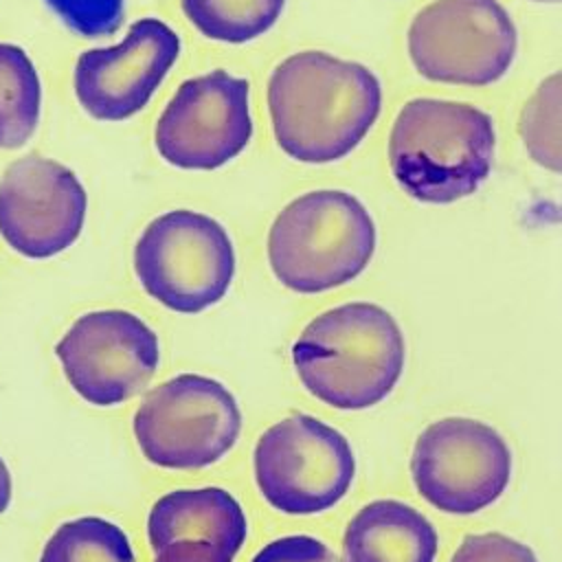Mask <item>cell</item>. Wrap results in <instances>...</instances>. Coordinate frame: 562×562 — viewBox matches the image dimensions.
I'll use <instances>...</instances> for the list:
<instances>
[{
    "instance_id": "obj_1",
    "label": "cell",
    "mask_w": 562,
    "mask_h": 562,
    "mask_svg": "<svg viewBox=\"0 0 562 562\" xmlns=\"http://www.w3.org/2000/svg\"><path fill=\"white\" fill-rule=\"evenodd\" d=\"M380 79L362 64L323 50L279 61L268 79L272 134L283 154L323 165L351 154L375 125Z\"/></svg>"
},
{
    "instance_id": "obj_2",
    "label": "cell",
    "mask_w": 562,
    "mask_h": 562,
    "mask_svg": "<svg viewBox=\"0 0 562 562\" xmlns=\"http://www.w3.org/2000/svg\"><path fill=\"white\" fill-rule=\"evenodd\" d=\"M404 362L397 321L369 301L321 312L292 345V364L305 391L338 411H364L386 400Z\"/></svg>"
},
{
    "instance_id": "obj_3",
    "label": "cell",
    "mask_w": 562,
    "mask_h": 562,
    "mask_svg": "<svg viewBox=\"0 0 562 562\" xmlns=\"http://www.w3.org/2000/svg\"><path fill=\"white\" fill-rule=\"evenodd\" d=\"M496 132L492 116L463 101L419 97L404 103L389 134V167L417 202L450 204L490 176Z\"/></svg>"
},
{
    "instance_id": "obj_4",
    "label": "cell",
    "mask_w": 562,
    "mask_h": 562,
    "mask_svg": "<svg viewBox=\"0 0 562 562\" xmlns=\"http://www.w3.org/2000/svg\"><path fill=\"white\" fill-rule=\"evenodd\" d=\"M367 206L338 189L307 191L288 202L268 231V263L292 292L318 294L356 279L375 252Z\"/></svg>"
},
{
    "instance_id": "obj_5",
    "label": "cell",
    "mask_w": 562,
    "mask_h": 562,
    "mask_svg": "<svg viewBox=\"0 0 562 562\" xmlns=\"http://www.w3.org/2000/svg\"><path fill=\"white\" fill-rule=\"evenodd\" d=\"M261 498L285 516H316L336 507L356 479L349 439L307 413H290L266 428L252 450Z\"/></svg>"
},
{
    "instance_id": "obj_6",
    "label": "cell",
    "mask_w": 562,
    "mask_h": 562,
    "mask_svg": "<svg viewBox=\"0 0 562 562\" xmlns=\"http://www.w3.org/2000/svg\"><path fill=\"white\" fill-rule=\"evenodd\" d=\"M132 430L149 463L165 470H202L220 463L235 448L241 411L222 382L180 373L145 395Z\"/></svg>"
},
{
    "instance_id": "obj_7",
    "label": "cell",
    "mask_w": 562,
    "mask_h": 562,
    "mask_svg": "<svg viewBox=\"0 0 562 562\" xmlns=\"http://www.w3.org/2000/svg\"><path fill=\"white\" fill-rule=\"evenodd\" d=\"M143 290L171 312L198 314L222 301L235 277V248L226 228L195 211L158 215L134 246Z\"/></svg>"
},
{
    "instance_id": "obj_8",
    "label": "cell",
    "mask_w": 562,
    "mask_h": 562,
    "mask_svg": "<svg viewBox=\"0 0 562 562\" xmlns=\"http://www.w3.org/2000/svg\"><path fill=\"white\" fill-rule=\"evenodd\" d=\"M514 459L505 437L472 417H441L415 439L411 479L417 494L450 516H472L494 505L512 481Z\"/></svg>"
},
{
    "instance_id": "obj_9",
    "label": "cell",
    "mask_w": 562,
    "mask_h": 562,
    "mask_svg": "<svg viewBox=\"0 0 562 562\" xmlns=\"http://www.w3.org/2000/svg\"><path fill=\"white\" fill-rule=\"evenodd\" d=\"M406 44L424 79L490 86L509 70L518 33L498 0H432L413 18Z\"/></svg>"
},
{
    "instance_id": "obj_10",
    "label": "cell",
    "mask_w": 562,
    "mask_h": 562,
    "mask_svg": "<svg viewBox=\"0 0 562 562\" xmlns=\"http://www.w3.org/2000/svg\"><path fill=\"white\" fill-rule=\"evenodd\" d=\"M72 391L92 406H116L149 384L160 364L156 331L127 310L81 314L55 345Z\"/></svg>"
},
{
    "instance_id": "obj_11",
    "label": "cell",
    "mask_w": 562,
    "mask_h": 562,
    "mask_svg": "<svg viewBox=\"0 0 562 562\" xmlns=\"http://www.w3.org/2000/svg\"><path fill=\"white\" fill-rule=\"evenodd\" d=\"M250 83L226 70L187 79L156 121L154 143L178 169L209 171L237 158L252 138Z\"/></svg>"
},
{
    "instance_id": "obj_12",
    "label": "cell",
    "mask_w": 562,
    "mask_h": 562,
    "mask_svg": "<svg viewBox=\"0 0 562 562\" xmlns=\"http://www.w3.org/2000/svg\"><path fill=\"white\" fill-rule=\"evenodd\" d=\"M86 209L83 184L53 158L22 156L0 178V237L26 259H48L72 246Z\"/></svg>"
},
{
    "instance_id": "obj_13",
    "label": "cell",
    "mask_w": 562,
    "mask_h": 562,
    "mask_svg": "<svg viewBox=\"0 0 562 562\" xmlns=\"http://www.w3.org/2000/svg\"><path fill=\"white\" fill-rule=\"evenodd\" d=\"M180 55V37L156 18L136 20L125 40L77 57L72 86L83 112L97 121L138 114Z\"/></svg>"
},
{
    "instance_id": "obj_14",
    "label": "cell",
    "mask_w": 562,
    "mask_h": 562,
    "mask_svg": "<svg viewBox=\"0 0 562 562\" xmlns=\"http://www.w3.org/2000/svg\"><path fill=\"white\" fill-rule=\"evenodd\" d=\"M147 538L154 553L176 540H206L235 558L248 538V518L224 487H182L156 498L147 514Z\"/></svg>"
},
{
    "instance_id": "obj_15",
    "label": "cell",
    "mask_w": 562,
    "mask_h": 562,
    "mask_svg": "<svg viewBox=\"0 0 562 562\" xmlns=\"http://www.w3.org/2000/svg\"><path fill=\"white\" fill-rule=\"evenodd\" d=\"M437 551L435 525L397 498L369 501L342 533V562H435Z\"/></svg>"
},
{
    "instance_id": "obj_16",
    "label": "cell",
    "mask_w": 562,
    "mask_h": 562,
    "mask_svg": "<svg viewBox=\"0 0 562 562\" xmlns=\"http://www.w3.org/2000/svg\"><path fill=\"white\" fill-rule=\"evenodd\" d=\"M42 110V83L31 57L11 42H0V149L31 140Z\"/></svg>"
},
{
    "instance_id": "obj_17",
    "label": "cell",
    "mask_w": 562,
    "mask_h": 562,
    "mask_svg": "<svg viewBox=\"0 0 562 562\" xmlns=\"http://www.w3.org/2000/svg\"><path fill=\"white\" fill-rule=\"evenodd\" d=\"M40 562H136V555L123 527L101 516H79L50 533Z\"/></svg>"
},
{
    "instance_id": "obj_18",
    "label": "cell",
    "mask_w": 562,
    "mask_h": 562,
    "mask_svg": "<svg viewBox=\"0 0 562 562\" xmlns=\"http://www.w3.org/2000/svg\"><path fill=\"white\" fill-rule=\"evenodd\" d=\"M187 20L209 40L246 44L263 35L281 15L285 0H180Z\"/></svg>"
},
{
    "instance_id": "obj_19",
    "label": "cell",
    "mask_w": 562,
    "mask_h": 562,
    "mask_svg": "<svg viewBox=\"0 0 562 562\" xmlns=\"http://www.w3.org/2000/svg\"><path fill=\"white\" fill-rule=\"evenodd\" d=\"M562 77L560 72L549 75L529 101L522 105L518 119L520 138L529 156L551 169L560 171L562 165Z\"/></svg>"
},
{
    "instance_id": "obj_20",
    "label": "cell",
    "mask_w": 562,
    "mask_h": 562,
    "mask_svg": "<svg viewBox=\"0 0 562 562\" xmlns=\"http://www.w3.org/2000/svg\"><path fill=\"white\" fill-rule=\"evenodd\" d=\"M46 4L86 37L112 35L123 22V0H46Z\"/></svg>"
},
{
    "instance_id": "obj_21",
    "label": "cell",
    "mask_w": 562,
    "mask_h": 562,
    "mask_svg": "<svg viewBox=\"0 0 562 562\" xmlns=\"http://www.w3.org/2000/svg\"><path fill=\"white\" fill-rule=\"evenodd\" d=\"M450 562H538V558L529 544L501 531H485L468 533Z\"/></svg>"
},
{
    "instance_id": "obj_22",
    "label": "cell",
    "mask_w": 562,
    "mask_h": 562,
    "mask_svg": "<svg viewBox=\"0 0 562 562\" xmlns=\"http://www.w3.org/2000/svg\"><path fill=\"white\" fill-rule=\"evenodd\" d=\"M250 562H340L331 547L314 536L292 533L263 544Z\"/></svg>"
},
{
    "instance_id": "obj_23",
    "label": "cell",
    "mask_w": 562,
    "mask_h": 562,
    "mask_svg": "<svg viewBox=\"0 0 562 562\" xmlns=\"http://www.w3.org/2000/svg\"><path fill=\"white\" fill-rule=\"evenodd\" d=\"M154 562H233V555L206 540H176L156 551Z\"/></svg>"
},
{
    "instance_id": "obj_24",
    "label": "cell",
    "mask_w": 562,
    "mask_h": 562,
    "mask_svg": "<svg viewBox=\"0 0 562 562\" xmlns=\"http://www.w3.org/2000/svg\"><path fill=\"white\" fill-rule=\"evenodd\" d=\"M11 472L4 463V459L0 457V514L7 512L9 503H11Z\"/></svg>"
},
{
    "instance_id": "obj_25",
    "label": "cell",
    "mask_w": 562,
    "mask_h": 562,
    "mask_svg": "<svg viewBox=\"0 0 562 562\" xmlns=\"http://www.w3.org/2000/svg\"><path fill=\"white\" fill-rule=\"evenodd\" d=\"M536 2H558V0H536Z\"/></svg>"
}]
</instances>
